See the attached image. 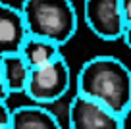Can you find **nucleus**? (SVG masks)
I'll list each match as a JSON object with an SVG mask.
<instances>
[{
  "label": "nucleus",
  "mask_w": 131,
  "mask_h": 129,
  "mask_svg": "<svg viewBox=\"0 0 131 129\" xmlns=\"http://www.w3.org/2000/svg\"><path fill=\"white\" fill-rule=\"evenodd\" d=\"M77 94L119 114L131 102V69L119 58L94 56L77 73Z\"/></svg>",
  "instance_id": "obj_1"
},
{
  "label": "nucleus",
  "mask_w": 131,
  "mask_h": 129,
  "mask_svg": "<svg viewBox=\"0 0 131 129\" xmlns=\"http://www.w3.org/2000/svg\"><path fill=\"white\" fill-rule=\"evenodd\" d=\"M19 10L31 37L62 46L77 31V12L71 0H23Z\"/></svg>",
  "instance_id": "obj_2"
},
{
  "label": "nucleus",
  "mask_w": 131,
  "mask_h": 129,
  "mask_svg": "<svg viewBox=\"0 0 131 129\" xmlns=\"http://www.w3.org/2000/svg\"><path fill=\"white\" fill-rule=\"evenodd\" d=\"M70 83H71L70 66H68L66 58L62 56L42 68L31 69L25 94L37 104H50V102L60 100L70 91Z\"/></svg>",
  "instance_id": "obj_3"
},
{
  "label": "nucleus",
  "mask_w": 131,
  "mask_h": 129,
  "mask_svg": "<svg viewBox=\"0 0 131 129\" xmlns=\"http://www.w3.org/2000/svg\"><path fill=\"white\" fill-rule=\"evenodd\" d=\"M83 17H85L87 27L98 39H122L125 23H123L119 0H85L83 2Z\"/></svg>",
  "instance_id": "obj_4"
},
{
  "label": "nucleus",
  "mask_w": 131,
  "mask_h": 129,
  "mask_svg": "<svg viewBox=\"0 0 131 129\" xmlns=\"http://www.w3.org/2000/svg\"><path fill=\"white\" fill-rule=\"evenodd\" d=\"M70 129H119V116L87 96L75 94L68 110Z\"/></svg>",
  "instance_id": "obj_5"
},
{
  "label": "nucleus",
  "mask_w": 131,
  "mask_h": 129,
  "mask_svg": "<svg viewBox=\"0 0 131 129\" xmlns=\"http://www.w3.org/2000/svg\"><path fill=\"white\" fill-rule=\"evenodd\" d=\"M27 37L29 33L21 10L0 2V58L19 54Z\"/></svg>",
  "instance_id": "obj_6"
},
{
  "label": "nucleus",
  "mask_w": 131,
  "mask_h": 129,
  "mask_svg": "<svg viewBox=\"0 0 131 129\" xmlns=\"http://www.w3.org/2000/svg\"><path fill=\"white\" fill-rule=\"evenodd\" d=\"M10 129H62L58 117L42 106H19L12 110Z\"/></svg>",
  "instance_id": "obj_7"
},
{
  "label": "nucleus",
  "mask_w": 131,
  "mask_h": 129,
  "mask_svg": "<svg viewBox=\"0 0 131 129\" xmlns=\"http://www.w3.org/2000/svg\"><path fill=\"white\" fill-rule=\"evenodd\" d=\"M19 54L31 69L42 68V66L62 58V52H60V46L58 45H54V42H50V40H46V39L31 37V35L25 39Z\"/></svg>",
  "instance_id": "obj_8"
},
{
  "label": "nucleus",
  "mask_w": 131,
  "mask_h": 129,
  "mask_svg": "<svg viewBox=\"0 0 131 129\" xmlns=\"http://www.w3.org/2000/svg\"><path fill=\"white\" fill-rule=\"evenodd\" d=\"M0 71H2V79L10 94L25 93L31 68L25 64L21 54H10V56L0 58Z\"/></svg>",
  "instance_id": "obj_9"
},
{
  "label": "nucleus",
  "mask_w": 131,
  "mask_h": 129,
  "mask_svg": "<svg viewBox=\"0 0 131 129\" xmlns=\"http://www.w3.org/2000/svg\"><path fill=\"white\" fill-rule=\"evenodd\" d=\"M119 116V129H131V102L118 114Z\"/></svg>",
  "instance_id": "obj_10"
},
{
  "label": "nucleus",
  "mask_w": 131,
  "mask_h": 129,
  "mask_svg": "<svg viewBox=\"0 0 131 129\" xmlns=\"http://www.w3.org/2000/svg\"><path fill=\"white\" fill-rule=\"evenodd\" d=\"M10 120H12V110L6 102H0V125H10Z\"/></svg>",
  "instance_id": "obj_11"
},
{
  "label": "nucleus",
  "mask_w": 131,
  "mask_h": 129,
  "mask_svg": "<svg viewBox=\"0 0 131 129\" xmlns=\"http://www.w3.org/2000/svg\"><path fill=\"white\" fill-rule=\"evenodd\" d=\"M122 6V16H123V23L131 25V0H119Z\"/></svg>",
  "instance_id": "obj_12"
},
{
  "label": "nucleus",
  "mask_w": 131,
  "mask_h": 129,
  "mask_svg": "<svg viewBox=\"0 0 131 129\" xmlns=\"http://www.w3.org/2000/svg\"><path fill=\"white\" fill-rule=\"evenodd\" d=\"M8 89H6V85H4V79H2V71H0V102H8Z\"/></svg>",
  "instance_id": "obj_13"
},
{
  "label": "nucleus",
  "mask_w": 131,
  "mask_h": 129,
  "mask_svg": "<svg viewBox=\"0 0 131 129\" xmlns=\"http://www.w3.org/2000/svg\"><path fill=\"white\" fill-rule=\"evenodd\" d=\"M123 42H125V46L131 50V25H125V29H123V35H122Z\"/></svg>",
  "instance_id": "obj_14"
},
{
  "label": "nucleus",
  "mask_w": 131,
  "mask_h": 129,
  "mask_svg": "<svg viewBox=\"0 0 131 129\" xmlns=\"http://www.w3.org/2000/svg\"><path fill=\"white\" fill-rule=\"evenodd\" d=\"M0 129H10V125H0Z\"/></svg>",
  "instance_id": "obj_15"
}]
</instances>
